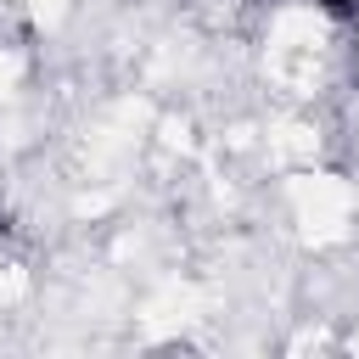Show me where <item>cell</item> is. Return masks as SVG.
<instances>
[{
    "label": "cell",
    "mask_w": 359,
    "mask_h": 359,
    "mask_svg": "<svg viewBox=\"0 0 359 359\" xmlns=\"http://www.w3.org/2000/svg\"><path fill=\"white\" fill-rule=\"evenodd\" d=\"M314 6H320L325 17H342V22H348V17H359V0H314Z\"/></svg>",
    "instance_id": "6da1fadb"
},
{
    "label": "cell",
    "mask_w": 359,
    "mask_h": 359,
    "mask_svg": "<svg viewBox=\"0 0 359 359\" xmlns=\"http://www.w3.org/2000/svg\"><path fill=\"white\" fill-rule=\"evenodd\" d=\"M0 230H6V208H0Z\"/></svg>",
    "instance_id": "7a4b0ae2"
},
{
    "label": "cell",
    "mask_w": 359,
    "mask_h": 359,
    "mask_svg": "<svg viewBox=\"0 0 359 359\" xmlns=\"http://www.w3.org/2000/svg\"><path fill=\"white\" fill-rule=\"evenodd\" d=\"M353 62H359V45H353Z\"/></svg>",
    "instance_id": "3957f363"
}]
</instances>
